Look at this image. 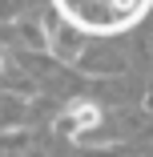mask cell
Returning a JSON list of instances; mask_svg holds the SVG:
<instances>
[{"label": "cell", "mask_w": 153, "mask_h": 157, "mask_svg": "<svg viewBox=\"0 0 153 157\" xmlns=\"http://www.w3.org/2000/svg\"><path fill=\"white\" fill-rule=\"evenodd\" d=\"M52 8L77 33L101 40V36H121L137 28L153 12V0H52Z\"/></svg>", "instance_id": "6da1fadb"}, {"label": "cell", "mask_w": 153, "mask_h": 157, "mask_svg": "<svg viewBox=\"0 0 153 157\" xmlns=\"http://www.w3.org/2000/svg\"><path fill=\"white\" fill-rule=\"evenodd\" d=\"M97 121H101V109H97V105H73V109L65 113V121H60V129H65V133H73V129H93Z\"/></svg>", "instance_id": "7a4b0ae2"}]
</instances>
